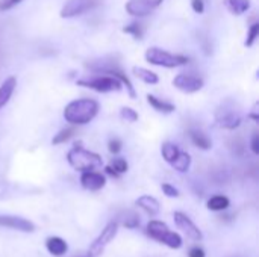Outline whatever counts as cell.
I'll return each mask as SVG.
<instances>
[{"instance_id": "cell-1", "label": "cell", "mask_w": 259, "mask_h": 257, "mask_svg": "<svg viewBox=\"0 0 259 257\" xmlns=\"http://www.w3.org/2000/svg\"><path fill=\"white\" fill-rule=\"evenodd\" d=\"M99 114V103L93 98H77L64 108V118L73 126L88 124Z\"/></svg>"}, {"instance_id": "cell-2", "label": "cell", "mask_w": 259, "mask_h": 257, "mask_svg": "<svg viewBox=\"0 0 259 257\" xmlns=\"http://www.w3.org/2000/svg\"><path fill=\"white\" fill-rule=\"evenodd\" d=\"M87 67L91 70V71H96V73H103V74H108V76H114L117 77L121 85H124L127 88V92L131 95V98H135L137 97V91L131 82V79L124 74V71L120 68L118 62H115L112 58H103V59H99V61H91V62H87Z\"/></svg>"}, {"instance_id": "cell-3", "label": "cell", "mask_w": 259, "mask_h": 257, "mask_svg": "<svg viewBox=\"0 0 259 257\" xmlns=\"http://www.w3.org/2000/svg\"><path fill=\"white\" fill-rule=\"evenodd\" d=\"M67 161L68 164L77 170V171H91V170H96L99 167H102L103 161H102V156L94 153V151H88L85 150L80 144L74 145L68 155H67Z\"/></svg>"}, {"instance_id": "cell-4", "label": "cell", "mask_w": 259, "mask_h": 257, "mask_svg": "<svg viewBox=\"0 0 259 257\" xmlns=\"http://www.w3.org/2000/svg\"><path fill=\"white\" fill-rule=\"evenodd\" d=\"M146 61L152 65L156 67H165V68H176L187 65L190 62L188 56L184 55H173L167 50L158 48V47H150L146 52Z\"/></svg>"}, {"instance_id": "cell-5", "label": "cell", "mask_w": 259, "mask_h": 257, "mask_svg": "<svg viewBox=\"0 0 259 257\" xmlns=\"http://www.w3.org/2000/svg\"><path fill=\"white\" fill-rule=\"evenodd\" d=\"M147 233L152 239H155V241H158V242H161V244H164L173 250H178L182 247V238L178 233L171 232L167 227V224L162 221H158V220L150 221L147 224Z\"/></svg>"}, {"instance_id": "cell-6", "label": "cell", "mask_w": 259, "mask_h": 257, "mask_svg": "<svg viewBox=\"0 0 259 257\" xmlns=\"http://www.w3.org/2000/svg\"><path fill=\"white\" fill-rule=\"evenodd\" d=\"M77 85L94 89L97 92H111V91L121 89V82L114 76H97L93 79H80L77 80Z\"/></svg>"}, {"instance_id": "cell-7", "label": "cell", "mask_w": 259, "mask_h": 257, "mask_svg": "<svg viewBox=\"0 0 259 257\" xmlns=\"http://www.w3.org/2000/svg\"><path fill=\"white\" fill-rule=\"evenodd\" d=\"M117 230H118V224L115 221H111L103 230L102 233L99 235V238H96V241L90 245V251H88V256L90 257H97L103 253V250L106 248L108 244H111L117 235Z\"/></svg>"}, {"instance_id": "cell-8", "label": "cell", "mask_w": 259, "mask_h": 257, "mask_svg": "<svg viewBox=\"0 0 259 257\" xmlns=\"http://www.w3.org/2000/svg\"><path fill=\"white\" fill-rule=\"evenodd\" d=\"M215 123L222 129L235 130L241 124V115L234 108H228L226 105H223V108L215 112Z\"/></svg>"}, {"instance_id": "cell-9", "label": "cell", "mask_w": 259, "mask_h": 257, "mask_svg": "<svg viewBox=\"0 0 259 257\" xmlns=\"http://www.w3.org/2000/svg\"><path fill=\"white\" fill-rule=\"evenodd\" d=\"M99 5L97 0H68L64 8L61 9V17L62 18H73L77 15H82L88 11H91L93 8H96Z\"/></svg>"}, {"instance_id": "cell-10", "label": "cell", "mask_w": 259, "mask_h": 257, "mask_svg": "<svg viewBox=\"0 0 259 257\" xmlns=\"http://www.w3.org/2000/svg\"><path fill=\"white\" fill-rule=\"evenodd\" d=\"M173 220H175V224L178 226V229L187 235V238L193 239V241H200L203 238L200 229L191 221V218L184 214V212H175L173 215Z\"/></svg>"}, {"instance_id": "cell-11", "label": "cell", "mask_w": 259, "mask_h": 257, "mask_svg": "<svg viewBox=\"0 0 259 257\" xmlns=\"http://www.w3.org/2000/svg\"><path fill=\"white\" fill-rule=\"evenodd\" d=\"M173 85L182 91V92H187V94H193V92H197L203 88V79L197 77V76H193V74H178L175 79H173Z\"/></svg>"}, {"instance_id": "cell-12", "label": "cell", "mask_w": 259, "mask_h": 257, "mask_svg": "<svg viewBox=\"0 0 259 257\" xmlns=\"http://www.w3.org/2000/svg\"><path fill=\"white\" fill-rule=\"evenodd\" d=\"M0 227L18 230L23 233H32L35 230V224L32 221L20 217H11V215H0Z\"/></svg>"}, {"instance_id": "cell-13", "label": "cell", "mask_w": 259, "mask_h": 257, "mask_svg": "<svg viewBox=\"0 0 259 257\" xmlns=\"http://www.w3.org/2000/svg\"><path fill=\"white\" fill-rule=\"evenodd\" d=\"M80 185L88 191H99L106 185V179L97 171H83L80 176Z\"/></svg>"}, {"instance_id": "cell-14", "label": "cell", "mask_w": 259, "mask_h": 257, "mask_svg": "<svg viewBox=\"0 0 259 257\" xmlns=\"http://www.w3.org/2000/svg\"><path fill=\"white\" fill-rule=\"evenodd\" d=\"M126 11H127V14H131L134 17H146V15L152 14L153 8L150 5H147L144 0H129L126 3Z\"/></svg>"}, {"instance_id": "cell-15", "label": "cell", "mask_w": 259, "mask_h": 257, "mask_svg": "<svg viewBox=\"0 0 259 257\" xmlns=\"http://www.w3.org/2000/svg\"><path fill=\"white\" fill-rule=\"evenodd\" d=\"M15 86H17V79L14 76L8 77L0 85V109L8 105V101L11 100V97H12V94L15 91Z\"/></svg>"}, {"instance_id": "cell-16", "label": "cell", "mask_w": 259, "mask_h": 257, "mask_svg": "<svg viewBox=\"0 0 259 257\" xmlns=\"http://www.w3.org/2000/svg\"><path fill=\"white\" fill-rule=\"evenodd\" d=\"M46 248L49 250L50 254L53 256H64L68 250V245L67 242L62 239V238H58V236H52L46 241Z\"/></svg>"}, {"instance_id": "cell-17", "label": "cell", "mask_w": 259, "mask_h": 257, "mask_svg": "<svg viewBox=\"0 0 259 257\" xmlns=\"http://www.w3.org/2000/svg\"><path fill=\"white\" fill-rule=\"evenodd\" d=\"M190 138L193 141V144L196 147H199L200 150H211L212 147V141L208 138V135L199 129H191L190 130Z\"/></svg>"}, {"instance_id": "cell-18", "label": "cell", "mask_w": 259, "mask_h": 257, "mask_svg": "<svg viewBox=\"0 0 259 257\" xmlns=\"http://www.w3.org/2000/svg\"><path fill=\"white\" fill-rule=\"evenodd\" d=\"M137 206H140L143 211H146V212L150 214V215H156V214H159V211H161L159 201H158L155 197H150V195H141V197L137 200Z\"/></svg>"}, {"instance_id": "cell-19", "label": "cell", "mask_w": 259, "mask_h": 257, "mask_svg": "<svg viewBox=\"0 0 259 257\" xmlns=\"http://www.w3.org/2000/svg\"><path fill=\"white\" fill-rule=\"evenodd\" d=\"M147 101H149V105H150L155 111L162 112V114H171V112L176 111V106H175L173 103L164 101V100H161V98H158V97H155V95H152V94H147Z\"/></svg>"}, {"instance_id": "cell-20", "label": "cell", "mask_w": 259, "mask_h": 257, "mask_svg": "<svg viewBox=\"0 0 259 257\" xmlns=\"http://www.w3.org/2000/svg\"><path fill=\"white\" fill-rule=\"evenodd\" d=\"M225 6L234 15H241L250 9V0H225Z\"/></svg>"}, {"instance_id": "cell-21", "label": "cell", "mask_w": 259, "mask_h": 257, "mask_svg": "<svg viewBox=\"0 0 259 257\" xmlns=\"http://www.w3.org/2000/svg\"><path fill=\"white\" fill-rule=\"evenodd\" d=\"M134 74L143 80L144 83H149V85H156L159 82V77L156 73L147 70V68H143V67H134Z\"/></svg>"}, {"instance_id": "cell-22", "label": "cell", "mask_w": 259, "mask_h": 257, "mask_svg": "<svg viewBox=\"0 0 259 257\" xmlns=\"http://www.w3.org/2000/svg\"><path fill=\"white\" fill-rule=\"evenodd\" d=\"M190 165H191V158L185 151H179L178 158L171 162V167L179 173H187L190 170Z\"/></svg>"}, {"instance_id": "cell-23", "label": "cell", "mask_w": 259, "mask_h": 257, "mask_svg": "<svg viewBox=\"0 0 259 257\" xmlns=\"http://www.w3.org/2000/svg\"><path fill=\"white\" fill-rule=\"evenodd\" d=\"M229 204H231V201H229L228 197H225V195H214V197H211V198L208 200V204H206V206H208L209 211L220 212V211L228 209Z\"/></svg>"}, {"instance_id": "cell-24", "label": "cell", "mask_w": 259, "mask_h": 257, "mask_svg": "<svg viewBox=\"0 0 259 257\" xmlns=\"http://www.w3.org/2000/svg\"><path fill=\"white\" fill-rule=\"evenodd\" d=\"M179 151H181L179 147H178L176 144H171V142H164L162 147H161L162 158H164L165 162H168V164H171V162L178 158Z\"/></svg>"}, {"instance_id": "cell-25", "label": "cell", "mask_w": 259, "mask_h": 257, "mask_svg": "<svg viewBox=\"0 0 259 257\" xmlns=\"http://www.w3.org/2000/svg\"><path fill=\"white\" fill-rule=\"evenodd\" d=\"M74 133H76V130L73 129V127H68V129H62L58 135H55L53 136V139H52V144L53 145H59V144H65L67 141H70L73 136H74Z\"/></svg>"}, {"instance_id": "cell-26", "label": "cell", "mask_w": 259, "mask_h": 257, "mask_svg": "<svg viewBox=\"0 0 259 257\" xmlns=\"http://www.w3.org/2000/svg\"><path fill=\"white\" fill-rule=\"evenodd\" d=\"M123 32H124V33L132 35L135 39H141V38H143V35H144V32H143V26H141L140 23H131L129 26L123 27Z\"/></svg>"}, {"instance_id": "cell-27", "label": "cell", "mask_w": 259, "mask_h": 257, "mask_svg": "<svg viewBox=\"0 0 259 257\" xmlns=\"http://www.w3.org/2000/svg\"><path fill=\"white\" fill-rule=\"evenodd\" d=\"M118 176L120 174H123V173H126L127 171V168H129V165H127V162H126V159H123V158H117V159H112L111 161V165H109Z\"/></svg>"}, {"instance_id": "cell-28", "label": "cell", "mask_w": 259, "mask_h": 257, "mask_svg": "<svg viewBox=\"0 0 259 257\" xmlns=\"http://www.w3.org/2000/svg\"><path fill=\"white\" fill-rule=\"evenodd\" d=\"M259 36V23H253L250 27H249V32H247V39H246V47H252L255 44V41L258 39Z\"/></svg>"}, {"instance_id": "cell-29", "label": "cell", "mask_w": 259, "mask_h": 257, "mask_svg": "<svg viewBox=\"0 0 259 257\" xmlns=\"http://www.w3.org/2000/svg\"><path fill=\"white\" fill-rule=\"evenodd\" d=\"M120 115H121V118H123V120H126V121H129V123H135V121H138V114H137V111H134L132 108H127V106L121 108Z\"/></svg>"}, {"instance_id": "cell-30", "label": "cell", "mask_w": 259, "mask_h": 257, "mask_svg": "<svg viewBox=\"0 0 259 257\" xmlns=\"http://www.w3.org/2000/svg\"><path fill=\"white\" fill-rule=\"evenodd\" d=\"M161 189H162V192H164L167 197H170V198H176V197H179V191H178L173 185H170V183H162Z\"/></svg>"}, {"instance_id": "cell-31", "label": "cell", "mask_w": 259, "mask_h": 257, "mask_svg": "<svg viewBox=\"0 0 259 257\" xmlns=\"http://www.w3.org/2000/svg\"><path fill=\"white\" fill-rule=\"evenodd\" d=\"M121 147H123V144H121V141H120L118 138H114V139H111V141L108 142V150H109L112 155L120 153Z\"/></svg>"}, {"instance_id": "cell-32", "label": "cell", "mask_w": 259, "mask_h": 257, "mask_svg": "<svg viewBox=\"0 0 259 257\" xmlns=\"http://www.w3.org/2000/svg\"><path fill=\"white\" fill-rule=\"evenodd\" d=\"M131 215H129V218H126L124 220V227H129V229H134V227H137L138 224H140V218L135 215V214H132V212H129Z\"/></svg>"}, {"instance_id": "cell-33", "label": "cell", "mask_w": 259, "mask_h": 257, "mask_svg": "<svg viewBox=\"0 0 259 257\" xmlns=\"http://www.w3.org/2000/svg\"><path fill=\"white\" fill-rule=\"evenodd\" d=\"M23 0H2L0 2V11H8L14 6H17L18 3H21Z\"/></svg>"}, {"instance_id": "cell-34", "label": "cell", "mask_w": 259, "mask_h": 257, "mask_svg": "<svg viewBox=\"0 0 259 257\" xmlns=\"http://www.w3.org/2000/svg\"><path fill=\"white\" fill-rule=\"evenodd\" d=\"M191 6H193V9H194L196 14H203L205 12V3H203V0H193L191 2Z\"/></svg>"}, {"instance_id": "cell-35", "label": "cell", "mask_w": 259, "mask_h": 257, "mask_svg": "<svg viewBox=\"0 0 259 257\" xmlns=\"http://www.w3.org/2000/svg\"><path fill=\"white\" fill-rule=\"evenodd\" d=\"M250 148L255 155H259V135L258 133H253L252 136V142H250Z\"/></svg>"}, {"instance_id": "cell-36", "label": "cell", "mask_w": 259, "mask_h": 257, "mask_svg": "<svg viewBox=\"0 0 259 257\" xmlns=\"http://www.w3.org/2000/svg\"><path fill=\"white\" fill-rule=\"evenodd\" d=\"M188 257H205V251L202 248H199V247H194V248L190 250Z\"/></svg>"}, {"instance_id": "cell-37", "label": "cell", "mask_w": 259, "mask_h": 257, "mask_svg": "<svg viewBox=\"0 0 259 257\" xmlns=\"http://www.w3.org/2000/svg\"><path fill=\"white\" fill-rule=\"evenodd\" d=\"M144 2H146L147 5H150V6L155 9V8H158V6H159V5H161L164 0H144Z\"/></svg>"}, {"instance_id": "cell-38", "label": "cell", "mask_w": 259, "mask_h": 257, "mask_svg": "<svg viewBox=\"0 0 259 257\" xmlns=\"http://www.w3.org/2000/svg\"><path fill=\"white\" fill-rule=\"evenodd\" d=\"M105 171H106L108 174H111L112 177H118V174H117V173H115V171H114V170H112V168H111L109 165H108V167L105 168Z\"/></svg>"}, {"instance_id": "cell-39", "label": "cell", "mask_w": 259, "mask_h": 257, "mask_svg": "<svg viewBox=\"0 0 259 257\" xmlns=\"http://www.w3.org/2000/svg\"><path fill=\"white\" fill-rule=\"evenodd\" d=\"M88 257H90V256H88Z\"/></svg>"}]
</instances>
